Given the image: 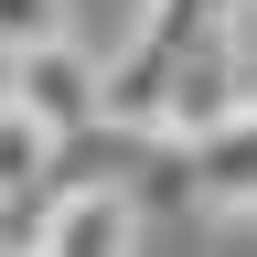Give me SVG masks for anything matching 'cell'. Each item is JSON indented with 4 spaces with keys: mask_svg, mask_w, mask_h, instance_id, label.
<instances>
[{
    "mask_svg": "<svg viewBox=\"0 0 257 257\" xmlns=\"http://www.w3.org/2000/svg\"><path fill=\"white\" fill-rule=\"evenodd\" d=\"M225 32H246V0H140V22H128V43L107 64V118H140L150 128L161 75H172L193 43H225Z\"/></svg>",
    "mask_w": 257,
    "mask_h": 257,
    "instance_id": "1",
    "label": "cell"
},
{
    "mask_svg": "<svg viewBox=\"0 0 257 257\" xmlns=\"http://www.w3.org/2000/svg\"><path fill=\"white\" fill-rule=\"evenodd\" d=\"M0 96H11V107H32L54 140H75L86 118H107V64H96L75 32H54V43L0 54Z\"/></svg>",
    "mask_w": 257,
    "mask_h": 257,
    "instance_id": "2",
    "label": "cell"
},
{
    "mask_svg": "<svg viewBox=\"0 0 257 257\" xmlns=\"http://www.w3.org/2000/svg\"><path fill=\"white\" fill-rule=\"evenodd\" d=\"M22 257H140V193L128 182H54L22 225Z\"/></svg>",
    "mask_w": 257,
    "mask_h": 257,
    "instance_id": "3",
    "label": "cell"
},
{
    "mask_svg": "<svg viewBox=\"0 0 257 257\" xmlns=\"http://www.w3.org/2000/svg\"><path fill=\"white\" fill-rule=\"evenodd\" d=\"M64 182V140L32 107H11L0 96V246H22V225L43 214V193Z\"/></svg>",
    "mask_w": 257,
    "mask_h": 257,
    "instance_id": "4",
    "label": "cell"
},
{
    "mask_svg": "<svg viewBox=\"0 0 257 257\" xmlns=\"http://www.w3.org/2000/svg\"><path fill=\"white\" fill-rule=\"evenodd\" d=\"M54 32H75V0H0V54L54 43Z\"/></svg>",
    "mask_w": 257,
    "mask_h": 257,
    "instance_id": "5",
    "label": "cell"
},
{
    "mask_svg": "<svg viewBox=\"0 0 257 257\" xmlns=\"http://www.w3.org/2000/svg\"><path fill=\"white\" fill-rule=\"evenodd\" d=\"M0 257H22V246H0Z\"/></svg>",
    "mask_w": 257,
    "mask_h": 257,
    "instance_id": "6",
    "label": "cell"
}]
</instances>
